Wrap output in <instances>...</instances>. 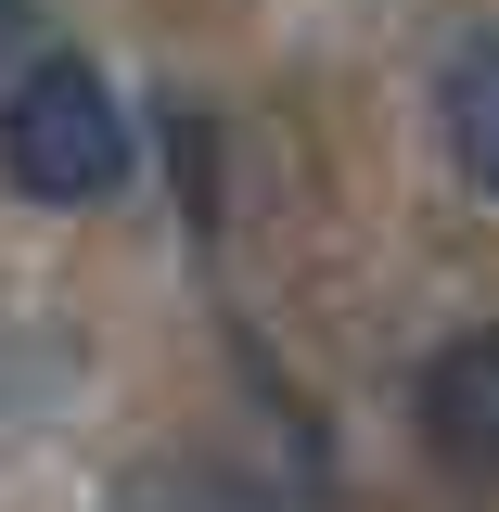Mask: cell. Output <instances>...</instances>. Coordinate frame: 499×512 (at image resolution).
Wrapping results in <instances>:
<instances>
[{
  "label": "cell",
  "mask_w": 499,
  "mask_h": 512,
  "mask_svg": "<svg viewBox=\"0 0 499 512\" xmlns=\"http://www.w3.org/2000/svg\"><path fill=\"white\" fill-rule=\"evenodd\" d=\"M0 180L26 205H103L128 180V116L103 90V64H77V52L13 64V90H0Z\"/></svg>",
  "instance_id": "obj_1"
},
{
  "label": "cell",
  "mask_w": 499,
  "mask_h": 512,
  "mask_svg": "<svg viewBox=\"0 0 499 512\" xmlns=\"http://www.w3.org/2000/svg\"><path fill=\"white\" fill-rule=\"evenodd\" d=\"M410 423H423V448H436L461 487H499V320L448 333L436 359H423V384H410Z\"/></svg>",
  "instance_id": "obj_2"
},
{
  "label": "cell",
  "mask_w": 499,
  "mask_h": 512,
  "mask_svg": "<svg viewBox=\"0 0 499 512\" xmlns=\"http://www.w3.org/2000/svg\"><path fill=\"white\" fill-rule=\"evenodd\" d=\"M436 128H448V167L474 192H499V39H461L436 64Z\"/></svg>",
  "instance_id": "obj_3"
},
{
  "label": "cell",
  "mask_w": 499,
  "mask_h": 512,
  "mask_svg": "<svg viewBox=\"0 0 499 512\" xmlns=\"http://www.w3.org/2000/svg\"><path fill=\"white\" fill-rule=\"evenodd\" d=\"M128 512H269V487L231 474V461H154V474L128 487Z\"/></svg>",
  "instance_id": "obj_4"
},
{
  "label": "cell",
  "mask_w": 499,
  "mask_h": 512,
  "mask_svg": "<svg viewBox=\"0 0 499 512\" xmlns=\"http://www.w3.org/2000/svg\"><path fill=\"white\" fill-rule=\"evenodd\" d=\"M26 39H39V0H0V77L26 64Z\"/></svg>",
  "instance_id": "obj_5"
}]
</instances>
